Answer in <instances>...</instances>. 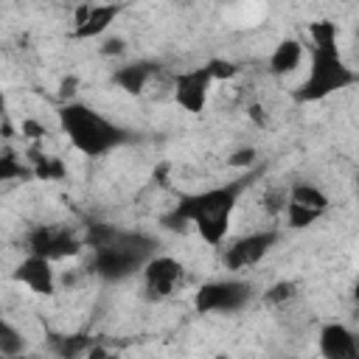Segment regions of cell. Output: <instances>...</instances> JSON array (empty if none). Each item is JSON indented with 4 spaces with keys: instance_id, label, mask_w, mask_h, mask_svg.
Instances as JSON below:
<instances>
[{
    "instance_id": "obj_1",
    "label": "cell",
    "mask_w": 359,
    "mask_h": 359,
    "mask_svg": "<svg viewBox=\"0 0 359 359\" xmlns=\"http://www.w3.org/2000/svg\"><path fill=\"white\" fill-rule=\"evenodd\" d=\"M258 177H261V168L255 165V168H247V171H241L238 177H233L227 182L185 194L163 216V224L174 227V230L191 224L208 247H222L227 233H230V224H233V216L238 210L241 196L255 185Z\"/></svg>"
},
{
    "instance_id": "obj_2",
    "label": "cell",
    "mask_w": 359,
    "mask_h": 359,
    "mask_svg": "<svg viewBox=\"0 0 359 359\" xmlns=\"http://www.w3.org/2000/svg\"><path fill=\"white\" fill-rule=\"evenodd\" d=\"M84 241L90 247L87 272L98 275L107 283H121L132 275H140L143 264L157 252V244L146 233L121 230L115 224H87Z\"/></svg>"
},
{
    "instance_id": "obj_3",
    "label": "cell",
    "mask_w": 359,
    "mask_h": 359,
    "mask_svg": "<svg viewBox=\"0 0 359 359\" xmlns=\"http://www.w3.org/2000/svg\"><path fill=\"white\" fill-rule=\"evenodd\" d=\"M311 36V56H309V70L300 87L294 90V101L300 104H314L325 101L334 93H342L353 84H359V73L342 59L339 50V28L331 20H317L309 25Z\"/></svg>"
},
{
    "instance_id": "obj_4",
    "label": "cell",
    "mask_w": 359,
    "mask_h": 359,
    "mask_svg": "<svg viewBox=\"0 0 359 359\" xmlns=\"http://www.w3.org/2000/svg\"><path fill=\"white\" fill-rule=\"evenodd\" d=\"M59 126L67 135L70 146L81 154V157H107L115 149L132 143L129 129H123L121 123H115L112 118H107L104 112H98L95 107L84 104V101H67L59 107Z\"/></svg>"
},
{
    "instance_id": "obj_5",
    "label": "cell",
    "mask_w": 359,
    "mask_h": 359,
    "mask_svg": "<svg viewBox=\"0 0 359 359\" xmlns=\"http://www.w3.org/2000/svg\"><path fill=\"white\" fill-rule=\"evenodd\" d=\"M255 297V289L250 280L230 275L202 283L194 292V309L199 314H238L244 311Z\"/></svg>"
},
{
    "instance_id": "obj_6",
    "label": "cell",
    "mask_w": 359,
    "mask_h": 359,
    "mask_svg": "<svg viewBox=\"0 0 359 359\" xmlns=\"http://www.w3.org/2000/svg\"><path fill=\"white\" fill-rule=\"evenodd\" d=\"M87 247L84 236H79L70 224H53V222H42L25 230L22 236V250L25 252H36L45 255L50 261H62V258H73Z\"/></svg>"
},
{
    "instance_id": "obj_7",
    "label": "cell",
    "mask_w": 359,
    "mask_h": 359,
    "mask_svg": "<svg viewBox=\"0 0 359 359\" xmlns=\"http://www.w3.org/2000/svg\"><path fill=\"white\" fill-rule=\"evenodd\" d=\"M278 241H280V233L275 227L247 230V233L236 236L230 244H224V250H222V266L230 275H238L244 269H252V266H258L275 250Z\"/></svg>"
},
{
    "instance_id": "obj_8",
    "label": "cell",
    "mask_w": 359,
    "mask_h": 359,
    "mask_svg": "<svg viewBox=\"0 0 359 359\" xmlns=\"http://www.w3.org/2000/svg\"><path fill=\"white\" fill-rule=\"evenodd\" d=\"M182 280H185V264L165 252H154L140 269V289L149 303H163L174 297Z\"/></svg>"
},
{
    "instance_id": "obj_9",
    "label": "cell",
    "mask_w": 359,
    "mask_h": 359,
    "mask_svg": "<svg viewBox=\"0 0 359 359\" xmlns=\"http://www.w3.org/2000/svg\"><path fill=\"white\" fill-rule=\"evenodd\" d=\"M213 84H216V79L210 76V67L208 65H196V67H188V70L174 73L171 95H174L177 107L185 109L188 115H202L205 107H208V98H210V87Z\"/></svg>"
},
{
    "instance_id": "obj_10",
    "label": "cell",
    "mask_w": 359,
    "mask_h": 359,
    "mask_svg": "<svg viewBox=\"0 0 359 359\" xmlns=\"http://www.w3.org/2000/svg\"><path fill=\"white\" fill-rule=\"evenodd\" d=\"M123 3H95V0H81L79 11H76V25H73V36L76 39H98L107 36V31L112 28V22L121 17Z\"/></svg>"
},
{
    "instance_id": "obj_11",
    "label": "cell",
    "mask_w": 359,
    "mask_h": 359,
    "mask_svg": "<svg viewBox=\"0 0 359 359\" xmlns=\"http://www.w3.org/2000/svg\"><path fill=\"white\" fill-rule=\"evenodd\" d=\"M168 79H174V76H165V70L157 62H149V59L126 62V65L115 67L112 76H109V81L118 90L129 93V95H143L146 90L154 87V81H168Z\"/></svg>"
},
{
    "instance_id": "obj_12",
    "label": "cell",
    "mask_w": 359,
    "mask_h": 359,
    "mask_svg": "<svg viewBox=\"0 0 359 359\" xmlns=\"http://www.w3.org/2000/svg\"><path fill=\"white\" fill-rule=\"evenodd\" d=\"M14 280L22 283L28 292L39 294V297H50L56 292V269L53 261L36 252H25V258L17 264L14 269Z\"/></svg>"
},
{
    "instance_id": "obj_13",
    "label": "cell",
    "mask_w": 359,
    "mask_h": 359,
    "mask_svg": "<svg viewBox=\"0 0 359 359\" xmlns=\"http://www.w3.org/2000/svg\"><path fill=\"white\" fill-rule=\"evenodd\" d=\"M317 348L325 359H356L359 356V331L345 323H325L317 334Z\"/></svg>"
},
{
    "instance_id": "obj_14",
    "label": "cell",
    "mask_w": 359,
    "mask_h": 359,
    "mask_svg": "<svg viewBox=\"0 0 359 359\" xmlns=\"http://www.w3.org/2000/svg\"><path fill=\"white\" fill-rule=\"evenodd\" d=\"M303 59H306V45H303V39H297V36H283V39L272 48V53H269V59H266V70H269V76H275V79H286V76H292V73L300 70Z\"/></svg>"
},
{
    "instance_id": "obj_15",
    "label": "cell",
    "mask_w": 359,
    "mask_h": 359,
    "mask_svg": "<svg viewBox=\"0 0 359 359\" xmlns=\"http://www.w3.org/2000/svg\"><path fill=\"white\" fill-rule=\"evenodd\" d=\"M28 163H31V168H34V180L59 182V180L67 177V165H65V160L56 157V154L42 151V149H36V146L28 151Z\"/></svg>"
},
{
    "instance_id": "obj_16",
    "label": "cell",
    "mask_w": 359,
    "mask_h": 359,
    "mask_svg": "<svg viewBox=\"0 0 359 359\" xmlns=\"http://www.w3.org/2000/svg\"><path fill=\"white\" fill-rule=\"evenodd\" d=\"M289 202H294V205H303V208H309V210H317V213H325V210L331 208V199H328V194H325L320 185H314V182H306V180H300V182H292V185H289Z\"/></svg>"
},
{
    "instance_id": "obj_17",
    "label": "cell",
    "mask_w": 359,
    "mask_h": 359,
    "mask_svg": "<svg viewBox=\"0 0 359 359\" xmlns=\"http://www.w3.org/2000/svg\"><path fill=\"white\" fill-rule=\"evenodd\" d=\"M297 294H300V283L292 278H283V280H275L272 286H266L261 292V303L269 309H286L297 300Z\"/></svg>"
},
{
    "instance_id": "obj_18",
    "label": "cell",
    "mask_w": 359,
    "mask_h": 359,
    "mask_svg": "<svg viewBox=\"0 0 359 359\" xmlns=\"http://www.w3.org/2000/svg\"><path fill=\"white\" fill-rule=\"evenodd\" d=\"M0 180L3 182H25V180H34L31 163H22L20 154L8 143L3 146V154H0Z\"/></svg>"
},
{
    "instance_id": "obj_19",
    "label": "cell",
    "mask_w": 359,
    "mask_h": 359,
    "mask_svg": "<svg viewBox=\"0 0 359 359\" xmlns=\"http://www.w3.org/2000/svg\"><path fill=\"white\" fill-rule=\"evenodd\" d=\"M93 337H87V334H65V337H53V351L59 353V356H67V359H73V356H90V351H93Z\"/></svg>"
},
{
    "instance_id": "obj_20",
    "label": "cell",
    "mask_w": 359,
    "mask_h": 359,
    "mask_svg": "<svg viewBox=\"0 0 359 359\" xmlns=\"http://www.w3.org/2000/svg\"><path fill=\"white\" fill-rule=\"evenodd\" d=\"M22 351H25V337H22V331H20L14 323L3 320V325H0V356L14 359V356H20Z\"/></svg>"
},
{
    "instance_id": "obj_21",
    "label": "cell",
    "mask_w": 359,
    "mask_h": 359,
    "mask_svg": "<svg viewBox=\"0 0 359 359\" xmlns=\"http://www.w3.org/2000/svg\"><path fill=\"white\" fill-rule=\"evenodd\" d=\"M227 165L236 168V171L255 168V165H258V151H255L252 146H241V149H236V151L227 157Z\"/></svg>"
},
{
    "instance_id": "obj_22",
    "label": "cell",
    "mask_w": 359,
    "mask_h": 359,
    "mask_svg": "<svg viewBox=\"0 0 359 359\" xmlns=\"http://www.w3.org/2000/svg\"><path fill=\"white\" fill-rule=\"evenodd\" d=\"M208 67H210V76L216 79V81H230V79H236L238 73H241V67L236 65V62H230V59H210V62H205Z\"/></svg>"
},
{
    "instance_id": "obj_23",
    "label": "cell",
    "mask_w": 359,
    "mask_h": 359,
    "mask_svg": "<svg viewBox=\"0 0 359 359\" xmlns=\"http://www.w3.org/2000/svg\"><path fill=\"white\" fill-rule=\"evenodd\" d=\"M129 50V45H126V39L123 36H118V34H107V36H101V45H98V53L101 56H107V59H118V56H123Z\"/></svg>"
},
{
    "instance_id": "obj_24",
    "label": "cell",
    "mask_w": 359,
    "mask_h": 359,
    "mask_svg": "<svg viewBox=\"0 0 359 359\" xmlns=\"http://www.w3.org/2000/svg\"><path fill=\"white\" fill-rule=\"evenodd\" d=\"M20 132H22V137H28V140H34V143L45 140V135H48L45 123H39V121H34V118H25L22 126H20Z\"/></svg>"
},
{
    "instance_id": "obj_25",
    "label": "cell",
    "mask_w": 359,
    "mask_h": 359,
    "mask_svg": "<svg viewBox=\"0 0 359 359\" xmlns=\"http://www.w3.org/2000/svg\"><path fill=\"white\" fill-rule=\"evenodd\" d=\"M247 118L255 121L258 126H266V123H269V118L264 115V107H261L258 101H250V104H247Z\"/></svg>"
},
{
    "instance_id": "obj_26",
    "label": "cell",
    "mask_w": 359,
    "mask_h": 359,
    "mask_svg": "<svg viewBox=\"0 0 359 359\" xmlns=\"http://www.w3.org/2000/svg\"><path fill=\"white\" fill-rule=\"evenodd\" d=\"M73 87H76V79L70 76V79H65V81H62V90H59V95H62V98H67V95H73V93H76Z\"/></svg>"
}]
</instances>
